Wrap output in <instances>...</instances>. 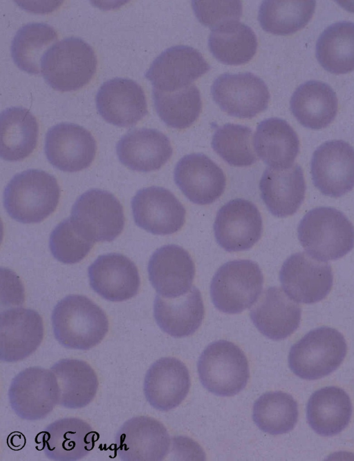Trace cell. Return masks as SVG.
<instances>
[{
    "mask_svg": "<svg viewBox=\"0 0 354 461\" xmlns=\"http://www.w3.org/2000/svg\"><path fill=\"white\" fill-rule=\"evenodd\" d=\"M95 101L100 116L119 127H133L148 113L144 90L128 78H115L104 82Z\"/></svg>",
    "mask_w": 354,
    "mask_h": 461,
    "instance_id": "18",
    "label": "cell"
},
{
    "mask_svg": "<svg viewBox=\"0 0 354 461\" xmlns=\"http://www.w3.org/2000/svg\"><path fill=\"white\" fill-rule=\"evenodd\" d=\"M279 279L286 293L293 300L313 304L330 293L333 280L328 263L313 258L306 252L290 256L283 263Z\"/></svg>",
    "mask_w": 354,
    "mask_h": 461,
    "instance_id": "11",
    "label": "cell"
},
{
    "mask_svg": "<svg viewBox=\"0 0 354 461\" xmlns=\"http://www.w3.org/2000/svg\"><path fill=\"white\" fill-rule=\"evenodd\" d=\"M298 406L293 397L281 391L269 392L254 403L252 418L256 425L270 435L292 430L298 419Z\"/></svg>",
    "mask_w": 354,
    "mask_h": 461,
    "instance_id": "39",
    "label": "cell"
},
{
    "mask_svg": "<svg viewBox=\"0 0 354 461\" xmlns=\"http://www.w3.org/2000/svg\"><path fill=\"white\" fill-rule=\"evenodd\" d=\"M60 390L51 369L30 367L21 371L12 379L8 399L13 411L29 421L46 417L59 404Z\"/></svg>",
    "mask_w": 354,
    "mask_h": 461,
    "instance_id": "9",
    "label": "cell"
},
{
    "mask_svg": "<svg viewBox=\"0 0 354 461\" xmlns=\"http://www.w3.org/2000/svg\"><path fill=\"white\" fill-rule=\"evenodd\" d=\"M254 148L259 158L269 166L287 168L292 165L299 153V140L287 121L273 117L258 124Z\"/></svg>",
    "mask_w": 354,
    "mask_h": 461,
    "instance_id": "31",
    "label": "cell"
},
{
    "mask_svg": "<svg viewBox=\"0 0 354 461\" xmlns=\"http://www.w3.org/2000/svg\"><path fill=\"white\" fill-rule=\"evenodd\" d=\"M152 94L158 115L169 127L178 130L189 128L201 112V93L195 85L172 92L153 88Z\"/></svg>",
    "mask_w": 354,
    "mask_h": 461,
    "instance_id": "38",
    "label": "cell"
},
{
    "mask_svg": "<svg viewBox=\"0 0 354 461\" xmlns=\"http://www.w3.org/2000/svg\"><path fill=\"white\" fill-rule=\"evenodd\" d=\"M301 310L281 288H267L250 310V318L257 329L267 338H286L299 327Z\"/></svg>",
    "mask_w": 354,
    "mask_h": 461,
    "instance_id": "26",
    "label": "cell"
},
{
    "mask_svg": "<svg viewBox=\"0 0 354 461\" xmlns=\"http://www.w3.org/2000/svg\"><path fill=\"white\" fill-rule=\"evenodd\" d=\"M93 245L94 241L84 236L70 217L55 227L49 240L53 256L66 264L81 261L88 254Z\"/></svg>",
    "mask_w": 354,
    "mask_h": 461,
    "instance_id": "41",
    "label": "cell"
},
{
    "mask_svg": "<svg viewBox=\"0 0 354 461\" xmlns=\"http://www.w3.org/2000/svg\"><path fill=\"white\" fill-rule=\"evenodd\" d=\"M120 162L129 168L141 172L160 169L170 159L173 148L169 138L151 128L130 130L117 143Z\"/></svg>",
    "mask_w": 354,
    "mask_h": 461,
    "instance_id": "25",
    "label": "cell"
},
{
    "mask_svg": "<svg viewBox=\"0 0 354 461\" xmlns=\"http://www.w3.org/2000/svg\"><path fill=\"white\" fill-rule=\"evenodd\" d=\"M252 139V132L249 127L226 123L215 130L212 146L230 165L237 167L248 166L257 161Z\"/></svg>",
    "mask_w": 354,
    "mask_h": 461,
    "instance_id": "40",
    "label": "cell"
},
{
    "mask_svg": "<svg viewBox=\"0 0 354 461\" xmlns=\"http://www.w3.org/2000/svg\"><path fill=\"white\" fill-rule=\"evenodd\" d=\"M303 170L298 164L287 168H267L263 172L259 189L263 201L270 212L283 218L297 212L306 193Z\"/></svg>",
    "mask_w": 354,
    "mask_h": 461,
    "instance_id": "27",
    "label": "cell"
},
{
    "mask_svg": "<svg viewBox=\"0 0 354 461\" xmlns=\"http://www.w3.org/2000/svg\"><path fill=\"white\" fill-rule=\"evenodd\" d=\"M210 69L203 55L185 45L169 47L151 63L145 78L153 88L172 92L191 85Z\"/></svg>",
    "mask_w": 354,
    "mask_h": 461,
    "instance_id": "17",
    "label": "cell"
},
{
    "mask_svg": "<svg viewBox=\"0 0 354 461\" xmlns=\"http://www.w3.org/2000/svg\"><path fill=\"white\" fill-rule=\"evenodd\" d=\"M257 45L253 30L238 21L212 29L208 39V46L214 57L229 65L248 62L255 55Z\"/></svg>",
    "mask_w": 354,
    "mask_h": 461,
    "instance_id": "34",
    "label": "cell"
},
{
    "mask_svg": "<svg viewBox=\"0 0 354 461\" xmlns=\"http://www.w3.org/2000/svg\"><path fill=\"white\" fill-rule=\"evenodd\" d=\"M1 360L17 362L32 354L44 338V323L35 311L12 308L1 313Z\"/></svg>",
    "mask_w": 354,
    "mask_h": 461,
    "instance_id": "20",
    "label": "cell"
},
{
    "mask_svg": "<svg viewBox=\"0 0 354 461\" xmlns=\"http://www.w3.org/2000/svg\"><path fill=\"white\" fill-rule=\"evenodd\" d=\"M346 352L343 335L335 329L322 327L309 331L291 347L288 364L297 376L315 380L335 370Z\"/></svg>",
    "mask_w": 354,
    "mask_h": 461,
    "instance_id": "5",
    "label": "cell"
},
{
    "mask_svg": "<svg viewBox=\"0 0 354 461\" xmlns=\"http://www.w3.org/2000/svg\"><path fill=\"white\" fill-rule=\"evenodd\" d=\"M192 6L198 20L204 26L215 28L238 21L243 12L241 1H192Z\"/></svg>",
    "mask_w": 354,
    "mask_h": 461,
    "instance_id": "42",
    "label": "cell"
},
{
    "mask_svg": "<svg viewBox=\"0 0 354 461\" xmlns=\"http://www.w3.org/2000/svg\"><path fill=\"white\" fill-rule=\"evenodd\" d=\"M97 64L93 48L80 38L70 37L53 44L46 52L41 69L50 87L59 92H70L91 81Z\"/></svg>",
    "mask_w": 354,
    "mask_h": 461,
    "instance_id": "4",
    "label": "cell"
},
{
    "mask_svg": "<svg viewBox=\"0 0 354 461\" xmlns=\"http://www.w3.org/2000/svg\"><path fill=\"white\" fill-rule=\"evenodd\" d=\"M115 440L116 451L123 461H160L167 455L170 446L165 426L147 416L126 421Z\"/></svg>",
    "mask_w": 354,
    "mask_h": 461,
    "instance_id": "14",
    "label": "cell"
},
{
    "mask_svg": "<svg viewBox=\"0 0 354 461\" xmlns=\"http://www.w3.org/2000/svg\"><path fill=\"white\" fill-rule=\"evenodd\" d=\"M314 185L325 195L337 198L354 187V148L342 140L319 146L311 159Z\"/></svg>",
    "mask_w": 354,
    "mask_h": 461,
    "instance_id": "12",
    "label": "cell"
},
{
    "mask_svg": "<svg viewBox=\"0 0 354 461\" xmlns=\"http://www.w3.org/2000/svg\"><path fill=\"white\" fill-rule=\"evenodd\" d=\"M316 57L326 71L335 74L354 70V23L339 21L329 26L316 44Z\"/></svg>",
    "mask_w": 354,
    "mask_h": 461,
    "instance_id": "35",
    "label": "cell"
},
{
    "mask_svg": "<svg viewBox=\"0 0 354 461\" xmlns=\"http://www.w3.org/2000/svg\"><path fill=\"white\" fill-rule=\"evenodd\" d=\"M50 369L59 384L60 406L70 409L82 408L93 401L97 391L98 379L88 363L78 359H62Z\"/></svg>",
    "mask_w": 354,
    "mask_h": 461,
    "instance_id": "33",
    "label": "cell"
},
{
    "mask_svg": "<svg viewBox=\"0 0 354 461\" xmlns=\"http://www.w3.org/2000/svg\"><path fill=\"white\" fill-rule=\"evenodd\" d=\"M71 219L86 238L97 242H111L122 232L125 218L120 201L111 193L91 189L74 203Z\"/></svg>",
    "mask_w": 354,
    "mask_h": 461,
    "instance_id": "8",
    "label": "cell"
},
{
    "mask_svg": "<svg viewBox=\"0 0 354 461\" xmlns=\"http://www.w3.org/2000/svg\"><path fill=\"white\" fill-rule=\"evenodd\" d=\"M92 289L111 302H122L138 292L140 279L136 266L118 253L100 256L88 268Z\"/></svg>",
    "mask_w": 354,
    "mask_h": 461,
    "instance_id": "22",
    "label": "cell"
},
{
    "mask_svg": "<svg viewBox=\"0 0 354 461\" xmlns=\"http://www.w3.org/2000/svg\"><path fill=\"white\" fill-rule=\"evenodd\" d=\"M96 150L93 135L77 124H57L46 135V156L53 166L62 171L77 172L88 168L95 157Z\"/></svg>",
    "mask_w": 354,
    "mask_h": 461,
    "instance_id": "16",
    "label": "cell"
},
{
    "mask_svg": "<svg viewBox=\"0 0 354 461\" xmlns=\"http://www.w3.org/2000/svg\"><path fill=\"white\" fill-rule=\"evenodd\" d=\"M59 197L60 189L53 175L29 169L15 175L6 185L3 204L12 219L37 223L54 212Z\"/></svg>",
    "mask_w": 354,
    "mask_h": 461,
    "instance_id": "2",
    "label": "cell"
},
{
    "mask_svg": "<svg viewBox=\"0 0 354 461\" xmlns=\"http://www.w3.org/2000/svg\"><path fill=\"white\" fill-rule=\"evenodd\" d=\"M57 37L55 30L46 24L30 23L21 27L11 43L14 62L28 73H39L42 58Z\"/></svg>",
    "mask_w": 354,
    "mask_h": 461,
    "instance_id": "36",
    "label": "cell"
},
{
    "mask_svg": "<svg viewBox=\"0 0 354 461\" xmlns=\"http://www.w3.org/2000/svg\"><path fill=\"white\" fill-rule=\"evenodd\" d=\"M298 238L308 254L322 261L343 257L354 247V227L340 211L321 207L301 220Z\"/></svg>",
    "mask_w": 354,
    "mask_h": 461,
    "instance_id": "3",
    "label": "cell"
},
{
    "mask_svg": "<svg viewBox=\"0 0 354 461\" xmlns=\"http://www.w3.org/2000/svg\"><path fill=\"white\" fill-rule=\"evenodd\" d=\"M205 315L202 296L193 286L187 293L176 297L158 295L153 304V315L159 327L174 338L194 334L200 327Z\"/></svg>",
    "mask_w": 354,
    "mask_h": 461,
    "instance_id": "28",
    "label": "cell"
},
{
    "mask_svg": "<svg viewBox=\"0 0 354 461\" xmlns=\"http://www.w3.org/2000/svg\"><path fill=\"white\" fill-rule=\"evenodd\" d=\"M131 207L136 224L153 234H172L185 222V207L171 191L162 187L139 190L132 199Z\"/></svg>",
    "mask_w": 354,
    "mask_h": 461,
    "instance_id": "15",
    "label": "cell"
},
{
    "mask_svg": "<svg viewBox=\"0 0 354 461\" xmlns=\"http://www.w3.org/2000/svg\"><path fill=\"white\" fill-rule=\"evenodd\" d=\"M56 340L69 349L88 350L97 345L109 331L104 311L91 299L80 295L59 301L52 313Z\"/></svg>",
    "mask_w": 354,
    "mask_h": 461,
    "instance_id": "1",
    "label": "cell"
},
{
    "mask_svg": "<svg viewBox=\"0 0 354 461\" xmlns=\"http://www.w3.org/2000/svg\"><path fill=\"white\" fill-rule=\"evenodd\" d=\"M197 368L203 387L220 397L238 394L250 378L244 352L233 342L224 340L213 342L204 349Z\"/></svg>",
    "mask_w": 354,
    "mask_h": 461,
    "instance_id": "6",
    "label": "cell"
},
{
    "mask_svg": "<svg viewBox=\"0 0 354 461\" xmlns=\"http://www.w3.org/2000/svg\"><path fill=\"white\" fill-rule=\"evenodd\" d=\"M38 435L45 455L50 460L59 461L83 458L93 449L100 437L87 422L77 417L55 421Z\"/></svg>",
    "mask_w": 354,
    "mask_h": 461,
    "instance_id": "24",
    "label": "cell"
},
{
    "mask_svg": "<svg viewBox=\"0 0 354 461\" xmlns=\"http://www.w3.org/2000/svg\"><path fill=\"white\" fill-rule=\"evenodd\" d=\"M211 93L222 111L240 119L256 116L268 107L270 98L266 83L250 72L218 76Z\"/></svg>",
    "mask_w": 354,
    "mask_h": 461,
    "instance_id": "10",
    "label": "cell"
},
{
    "mask_svg": "<svg viewBox=\"0 0 354 461\" xmlns=\"http://www.w3.org/2000/svg\"><path fill=\"white\" fill-rule=\"evenodd\" d=\"M1 158L10 162L28 157L37 143L39 125L35 116L21 107L4 110L1 114Z\"/></svg>",
    "mask_w": 354,
    "mask_h": 461,
    "instance_id": "32",
    "label": "cell"
},
{
    "mask_svg": "<svg viewBox=\"0 0 354 461\" xmlns=\"http://www.w3.org/2000/svg\"><path fill=\"white\" fill-rule=\"evenodd\" d=\"M349 396L342 388L328 386L315 391L310 397L306 417L310 426L322 436H333L342 432L352 416Z\"/></svg>",
    "mask_w": 354,
    "mask_h": 461,
    "instance_id": "30",
    "label": "cell"
},
{
    "mask_svg": "<svg viewBox=\"0 0 354 461\" xmlns=\"http://www.w3.org/2000/svg\"><path fill=\"white\" fill-rule=\"evenodd\" d=\"M176 184L186 198L197 205H209L223 193L226 177L223 170L204 154L183 157L174 172Z\"/></svg>",
    "mask_w": 354,
    "mask_h": 461,
    "instance_id": "19",
    "label": "cell"
},
{
    "mask_svg": "<svg viewBox=\"0 0 354 461\" xmlns=\"http://www.w3.org/2000/svg\"><path fill=\"white\" fill-rule=\"evenodd\" d=\"M148 274L158 295L173 298L191 289L195 265L187 250L176 245H167L157 249L151 255Z\"/></svg>",
    "mask_w": 354,
    "mask_h": 461,
    "instance_id": "21",
    "label": "cell"
},
{
    "mask_svg": "<svg viewBox=\"0 0 354 461\" xmlns=\"http://www.w3.org/2000/svg\"><path fill=\"white\" fill-rule=\"evenodd\" d=\"M214 232L217 243L225 251L246 250L261 238L262 218L252 202L242 198L234 199L218 211Z\"/></svg>",
    "mask_w": 354,
    "mask_h": 461,
    "instance_id": "13",
    "label": "cell"
},
{
    "mask_svg": "<svg viewBox=\"0 0 354 461\" xmlns=\"http://www.w3.org/2000/svg\"><path fill=\"white\" fill-rule=\"evenodd\" d=\"M315 1L265 0L258 13V20L266 32L279 35L292 34L304 28L312 18Z\"/></svg>",
    "mask_w": 354,
    "mask_h": 461,
    "instance_id": "37",
    "label": "cell"
},
{
    "mask_svg": "<svg viewBox=\"0 0 354 461\" xmlns=\"http://www.w3.org/2000/svg\"><path fill=\"white\" fill-rule=\"evenodd\" d=\"M290 105L292 114L302 125L319 130L335 119L338 102L335 92L328 85L310 80L296 89Z\"/></svg>",
    "mask_w": 354,
    "mask_h": 461,
    "instance_id": "29",
    "label": "cell"
},
{
    "mask_svg": "<svg viewBox=\"0 0 354 461\" xmlns=\"http://www.w3.org/2000/svg\"><path fill=\"white\" fill-rule=\"evenodd\" d=\"M185 365L173 357L160 358L148 369L144 381L146 399L154 408L167 411L178 406L190 388Z\"/></svg>",
    "mask_w": 354,
    "mask_h": 461,
    "instance_id": "23",
    "label": "cell"
},
{
    "mask_svg": "<svg viewBox=\"0 0 354 461\" xmlns=\"http://www.w3.org/2000/svg\"><path fill=\"white\" fill-rule=\"evenodd\" d=\"M263 284V275L257 263L246 259L230 261L222 265L212 278V300L223 313H240L254 304Z\"/></svg>",
    "mask_w": 354,
    "mask_h": 461,
    "instance_id": "7",
    "label": "cell"
}]
</instances>
